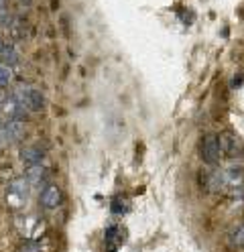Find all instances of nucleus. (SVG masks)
<instances>
[{
    "label": "nucleus",
    "instance_id": "1",
    "mask_svg": "<svg viewBox=\"0 0 244 252\" xmlns=\"http://www.w3.org/2000/svg\"><path fill=\"white\" fill-rule=\"evenodd\" d=\"M12 96L19 100V102H23L29 112H41V110H45V96H43L39 90L31 88L27 84L16 86L12 90Z\"/></svg>",
    "mask_w": 244,
    "mask_h": 252
},
{
    "label": "nucleus",
    "instance_id": "2",
    "mask_svg": "<svg viewBox=\"0 0 244 252\" xmlns=\"http://www.w3.org/2000/svg\"><path fill=\"white\" fill-rule=\"evenodd\" d=\"M31 191V183L23 177V179H12L8 185V191H6V201L10 203L12 208H19L27 201Z\"/></svg>",
    "mask_w": 244,
    "mask_h": 252
},
{
    "label": "nucleus",
    "instance_id": "3",
    "mask_svg": "<svg viewBox=\"0 0 244 252\" xmlns=\"http://www.w3.org/2000/svg\"><path fill=\"white\" fill-rule=\"evenodd\" d=\"M200 155L202 159L209 165H216L222 157V151H220V143H218V136L216 134H206L200 143Z\"/></svg>",
    "mask_w": 244,
    "mask_h": 252
},
{
    "label": "nucleus",
    "instance_id": "4",
    "mask_svg": "<svg viewBox=\"0 0 244 252\" xmlns=\"http://www.w3.org/2000/svg\"><path fill=\"white\" fill-rule=\"evenodd\" d=\"M218 143H220V151H222V155L230 157V159L244 155V147H242V143L238 140V136L232 134V132H228V130H226V132H220Z\"/></svg>",
    "mask_w": 244,
    "mask_h": 252
},
{
    "label": "nucleus",
    "instance_id": "5",
    "mask_svg": "<svg viewBox=\"0 0 244 252\" xmlns=\"http://www.w3.org/2000/svg\"><path fill=\"white\" fill-rule=\"evenodd\" d=\"M25 136V122L23 120H2L0 122V138L4 143H16Z\"/></svg>",
    "mask_w": 244,
    "mask_h": 252
},
{
    "label": "nucleus",
    "instance_id": "6",
    "mask_svg": "<svg viewBox=\"0 0 244 252\" xmlns=\"http://www.w3.org/2000/svg\"><path fill=\"white\" fill-rule=\"evenodd\" d=\"M61 201H63V193L57 185H47L41 191V203L47 210H55L57 206H61Z\"/></svg>",
    "mask_w": 244,
    "mask_h": 252
},
{
    "label": "nucleus",
    "instance_id": "7",
    "mask_svg": "<svg viewBox=\"0 0 244 252\" xmlns=\"http://www.w3.org/2000/svg\"><path fill=\"white\" fill-rule=\"evenodd\" d=\"M25 179L31 183V187H41L47 181V169H45V165H41V163L29 165L25 169Z\"/></svg>",
    "mask_w": 244,
    "mask_h": 252
},
{
    "label": "nucleus",
    "instance_id": "8",
    "mask_svg": "<svg viewBox=\"0 0 244 252\" xmlns=\"http://www.w3.org/2000/svg\"><path fill=\"white\" fill-rule=\"evenodd\" d=\"M224 181H226V189L240 191V189L244 187V171H240V169L224 171Z\"/></svg>",
    "mask_w": 244,
    "mask_h": 252
},
{
    "label": "nucleus",
    "instance_id": "9",
    "mask_svg": "<svg viewBox=\"0 0 244 252\" xmlns=\"http://www.w3.org/2000/svg\"><path fill=\"white\" fill-rule=\"evenodd\" d=\"M19 159L23 161V165H37V163H41L43 161V151L41 149H37V147H25V149H21V153H19Z\"/></svg>",
    "mask_w": 244,
    "mask_h": 252
},
{
    "label": "nucleus",
    "instance_id": "10",
    "mask_svg": "<svg viewBox=\"0 0 244 252\" xmlns=\"http://www.w3.org/2000/svg\"><path fill=\"white\" fill-rule=\"evenodd\" d=\"M126 238V232L122 226H108L106 232H104V240L108 246H116V244H122Z\"/></svg>",
    "mask_w": 244,
    "mask_h": 252
},
{
    "label": "nucleus",
    "instance_id": "11",
    "mask_svg": "<svg viewBox=\"0 0 244 252\" xmlns=\"http://www.w3.org/2000/svg\"><path fill=\"white\" fill-rule=\"evenodd\" d=\"M6 31H8L10 39H14V41L25 39V23L21 19H10V23L6 25Z\"/></svg>",
    "mask_w": 244,
    "mask_h": 252
},
{
    "label": "nucleus",
    "instance_id": "12",
    "mask_svg": "<svg viewBox=\"0 0 244 252\" xmlns=\"http://www.w3.org/2000/svg\"><path fill=\"white\" fill-rule=\"evenodd\" d=\"M208 187H209V191H224L226 189V181H224V171H216V173H211V175L208 177Z\"/></svg>",
    "mask_w": 244,
    "mask_h": 252
},
{
    "label": "nucleus",
    "instance_id": "13",
    "mask_svg": "<svg viewBox=\"0 0 244 252\" xmlns=\"http://www.w3.org/2000/svg\"><path fill=\"white\" fill-rule=\"evenodd\" d=\"M0 61L6 63V65H10V67L19 63V53H16V49H14L12 45H6V43H4L2 51H0Z\"/></svg>",
    "mask_w": 244,
    "mask_h": 252
},
{
    "label": "nucleus",
    "instance_id": "14",
    "mask_svg": "<svg viewBox=\"0 0 244 252\" xmlns=\"http://www.w3.org/2000/svg\"><path fill=\"white\" fill-rule=\"evenodd\" d=\"M228 240H230V244H232L234 248H242V246H244V224L232 228L230 238H228Z\"/></svg>",
    "mask_w": 244,
    "mask_h": 252
},
{
    "label": "nucleus",
    "instance_id": "15",
    "mask_svg": "<svg viewBox=\"0 0 244 252\" xmlns=\"http://www.w3.org/2000/svg\"><path fill=\"white\" fill-rule=\"evenodd\" d=\"M10 80H12V67L0 61V88L8 86V84H10Z\"/></svg>",
    "mask_w": 244,
    "mask_h": 252
},
{
    "label": "nucleus",
    "instance_id": "16",
    "mask_svg": "<svg viewBox=\"0 0 244 252\" xmlns=\"http://www.w3.org/2000/svg\"><path fill=\"white\" fill-rule=\"evenodd\" d=\"M110 210H112V214L122 216V214H126V212H128V203H126V201H122L120 197H114V199H112V203H110Z\"/></svg>",
    "mask_w": 244,
    "mask_h": 252
},
{
    "label": "nucleus",
    "instance_id": "17",
    "mask_svg": "<svg viewBox=\"0 0 244 252\" xmlns=\"http://www.w3.org/2000/svg\"><path fill=\"white\" fill-rule=\"evenodd\" d=\"M10 12H8V8L6 6H0V27H4L6 29V25L10 23Z\"/></svg>",
    "mask_w": 244,
    "mask_h": 252
},
{
    "label": "nucleus",
    "instance_id": "18",
    "mask_svg": "<svg viewBox=\"0 0 244 252\" xmlns=\"http://www.w3.org/2000/svg\"><path fill=\"white\" fill-rule=\"evenodd\" d=\"M2 47H4V41H2V39H0V51H2Z\"/></svg>",
    "mask_w": 244,
    "mask_h": 252
},
{
    "label": "nucleus",
    "instance_id": "19",
    "mask_svg": "<svg viewBox=\"0 0 244 252\" xmlns=\"http://www.w3.org/2000/svg\"><path fill=\"white\" fill-rule=\"evenodd\" d=\"M0 6H6V0H0Z\"/></svg>",
    "mask_w": 244,
    "mask_h": 252
}]
</instances>
